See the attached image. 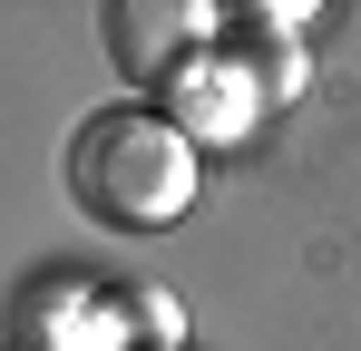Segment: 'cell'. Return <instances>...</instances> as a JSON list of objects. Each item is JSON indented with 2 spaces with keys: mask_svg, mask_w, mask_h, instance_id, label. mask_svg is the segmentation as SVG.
Instances as JSON below:
<instances>
[{
  "mask_svg": "<svg viewBox=\"0 0 361 351\" xmlns=\"http://www.w3.org/2000/svg\"><path fill=\"white\" fill-rule=\"evenodd\" d=\"M68 195L118 234H166L195 205V147L147 98H108L68 137Z\"/></svg>",
  "mask_w": 361,
  "mask_h": 351,
  "instance_id": "1",
  "label": "cell"
},
{
  "mask_svg": "<svg viewBox=\"0 0 361 351\" xmlns=\"http://www.w3.org/2000/svg\"><path fill=\"white\" fill-rule=\"evenodd\" d=\"M98 49H108V68L127 88L166 98L185 68L215 49V10H195V0H108L98 10Z\"/></svg>",
  "mask_w": 361,
  "mask_h": 351,
  "instance_id": "2",
  "label": "cell"
},
{
  "mask_svg": "<svg viewBox=\"0 0 361 351\" xmlns=\"http://www.w3.org/2000/svg\"><path fill=\"white\" fill-rule=\"evenodd\" d=\"M293 20H302V10H215V58L254 88V108H264V117H283V108L302 98V78H312Z\"/></svg>",
  "mask_w": 361,
  "mask_h": 351,
  "instance_id": "3",
  "label": "cell"
},
{
  "mask_svg": "<svg viewBox=\"0 0 361 351\" xmlns=\"http://www.w3.org/2000/svg\"><path fill=\"white\" fill-rule=\"evenodd\" d=\"M10 351H118L108 332V283H78V273H39L10 302Z\"/></svg>",
  "mask_w": 361,
  "mask_h": 351,
  "instance_id": "4",
  "label": "cell"
},
{
  "mask_svg": "<svg viewBox=\"0 0 361 351\" xmlns=\"http://www.w3.org/2000/svg\"><path fill=\"white\" fill-rule=\"evenodd\" d=\"M157 117H166V127H176L185 147H195V156H205V147H244V137H254V88H244L235 68H225V58L205 49L195 58V68H185L176 88H166V98H157Z\"/></svg>",
  "mask_w": 361,
  "mask_h": 351,
  "instance_id": "5",
  "label": "cell"
},
{
  "mask_svg": "<svg viewBox=\"0 0 361 351\" xmlns=\"http://www.w3.org/2000/svg\"><path fill=\"white\" fill-rule=\"evenodd\" d=\"M108 332H118V351H176L185 312L166 283H108Z\"/></svg>",
  "mask_w": 361,
  "mask_h": 351,
  "instance_id": "6",
  "label": "cell"
},
{
  "mask_svg": "<svg viewBox=\"0 0 361 351\" xmlns=\"http://www.w3.org/2000/svg\"><path fill=\"white\" fill-rule=\"evenodd\" d=\"M0 351H10V342H0Z\"/></svg>",
  "mask_w": 361,
  "mask_h": 351,
  "instance_id": "7",
  "label": "cell"
}]
</instances>
